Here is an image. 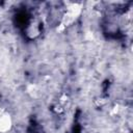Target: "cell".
<instances>
[{
    "instance_id": "7a4b0ae2",
    "label": "cell",
    "mask_w": 133,
    "mask_h": 133,
    "mask_svg": "<svg viewBox=\"0 0 133 133\" xmlns=\"http://www.w3.org/2000/svg\"><path fill=\"white\" fill-rule=\"evenodd\" d=\"M12 127V118L9 113L3 112L0 114V133L8 132Z\"/></svg>"
},
{
    "instance_id": "6da1fadb",
    "label": "cell",
    "mask_w": 133,
    "mask_h": 133,
    "mask_svg": "<svg viewBox=\"0 0 133 133\" xmlns=\"http://www.w3.org/2000/svg\"><path fill=\"white\" fill-rule=\"evenodd\" d=\"M81 9L82 6L79 3H71L68 7H66V11L62 17L61 20V26L64 28L69 25H71L81 14Z\"/></svg>"
},
{
    "instance_id": "3957f363",
    "label": "cell",
    "mask_w": 133,
    "mask_h": 133,
    "mask_svg": "<svg viewBox=\"0 0 133 133\" xmlns=\"http://www.w3.org/2000/svg\"><path fill=\"white\" fill-rule=\"evenodd\" d=\"M38 32H39V29H38V25L37 24H31L28 27V34L31 35L32 37H34L35 35H37Z\"/></svg>"
},
{
    "instance_id": "277c9868",
    "label": "cell",
    "mask_w": 133,
    "mask_h": 133,
    "mask_svg": "<svg viewBox=\"0 0 133 133\" xmlns=\"http://www.w3.org/2000/svg\"><path fill=\"white\" fill-rule=\"evenodd\" d=\"M3 113V111H2V109H1V107H0V114H2Z\"/></svg>"
}]
</instances>
